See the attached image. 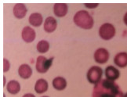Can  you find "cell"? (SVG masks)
Masks as SVG:
<instances>
[{
	"mask_svg": "<svg viewBox=\"0 0 127 97\" xmlns=\"http://www.w3.org/2000/svg\"><path fill=\"white\" fill-rule=\"evenodd\" d=\"M3 97H6V95H5V93H3Z\"/></svg>",
	"mask_w": 127,
	"mask_h": 97,
	"instance_id": "obj_26",
	"label": "cell"
},
{
	"mask_svg": "<svg viewBox=\"0 0 127 97\" xmlns=\"http://www.w3.org/2000/svg\"><path fill=\"white\" fill-rule=\"evenodd\" d=\"M103 69L99 66H93L87 72V80L90 84L96 85L102 79Z\"/></svg>",
	"mask_w": 127,
	"mask_h": 97,
	"instance_id": "obj_5",
	"label": "cell"
},
{
	"mask_svg": "<svg viewBox=\"0 0 127 97\" xmlns=\"http://www.w3.org/2000/svg\"><path fill=\"white\" fill-rule=\"evenodd\" d=\"M29 24L33 27H39L42 25L43 22V17L42 14L39 13H33L28 18Z\"/></svg>",
	"mask_w": 127,
	"mask_h": 97,
	"instance_id": "obj_15",
	"label": "cell"
},
{
	"mask_svg": "<svg viewBox=\"0 0 127 97\" xmlns=\"http://www.w3.org/2000/svg\"><path fill=\"white\" fill-rule=\"evenodd\" d=\"M124 97H127V93L124 95Z\"/></svg>",
	"mask_w": 127,
	"mask_h": 97,
	"instance_id": "obj_24",
	"label": "cell"
},
{
	"mask_svg": "<svg viewBox=\"0 0 127 97\" xmlns=\"http://www.w3.org/2000/svg\"><path fill=\"white\" fill-rule=\"evenodd\" d=\"M36 37V32L34 29L30 26H26L23 28L21 31V38L22 39L27 42V43H31L34 42Z\"/></svg>",
	"mask_w": 127,
	"mask_h": 97,
	"instance_id": "obj_7",
	"label": "cell"
},
{
	"mask_svg": "<svg viewBox=\"0 0 127 97\" xmlns=\"http://www.w3.org/2000/svg\"><path fill=\"white\" fill-rule=\"evenodd\" d=\"M114 64L120 68L127 67V52H121L117 53L114 57Z\"/></svg>",
	"mask_w": 127,
	"mask_h": 97,
	"instance_id": "obj_12",
	"label": "cell"
},
{
	"mask_svg": "<svg viewBox=\"0 0 127 97\" xmlns=\"http://www.w3.org/2000/svg\"><path fill=\"white\" fill-rule=\"evenodd\" d=\"M6 87L7 92L11 95H17L21 91V85L16 80L9 81Z\"/></svg>",
	"mask_w": 127,
	"mask_h": 97,
	"instance_id": "obj_16",
	"label": "cell"
},
{
	"mask_svg": "<svg viewBox=\"0 0 127 97\" xmlns=\"http://www.w3.org/2000/svg\"><path fill=\"white\" fill-rule=\"evenodd\" d=\"M105 77L107 80L110 81H116L120 77V71L114 66H108L106 67L105 71Z\"/></svg>",
	"mask_w": 127,
	"mask_h": 97,
	"instance_id": "obj_9",
	"label": "cell"
},
{
	"mask_svg": "<svg viewBox=\"0 0 127 97\" xmlns=\"http://www.w3.org/2000/svg\"><path fill=\"white\" fill-rule=\"evenodd\" d=\"M84 6L88 9H95L99 6L98 3H85Z\"/></svg>",
	"mask_w": 127,
	"mask_h": 97,
	"instance_id": "obj_20",
	"label": "cell"
},
{
	"mask_svg": "<svg viewBox=\"0 0 127 97\" xmlns=\"http://www.w3.org/2000/svg\"><path fill=\"white\" fill-rule=\"evenodd\" d=\"M52 85L56 90L62 91L66 89L67 87V81L63 77H56L52 81Z\"/></svg>",
	"mask_w": 127,
	"mask_h": 97,
	"instance_id": "obj_17",
	"label": "cell"
},
{
	"mask_svg": "<svg viewBox=\"0 0 127 97\" xmlns=\"http://www.w3.org/2000/svg\"><path fill=\"white\" fill-rule=\"evenodd\" d=\"M123 21H124V23H125V24L127 26V12L125 13V15H124V17H123Z\"/></svg>",
	"mask_w": 127,
	"mask_h": 97,
	"instance_id": "obj_22",
	"label": "cell"
},
{
	"mask_svg": "<svg viewBox=\"0 0 127 97\" xmlns=\"http://www.w3.org/2000/svg\"><path fill=\"white\" fill-rule=\"evenodd\" d=\"M22 97H35V96L32 93H27V94H24Z\"/></svg>",
	"mask_w": 127,
	"mask_h": 97,
	"instance_id": "obj_21",
	"label": "cell"
},
{
	"mask_svg": "<svg viewBox=\"0 0 127 97\" xmlns=\"http://www.w3.org/2000/svg\"><path fill=\"white\" fill-rule=\"evenodd\" d=\"M49 89V84L46 80L40 78L37 80V81L35 84V91L38 94H43Z\"/></svg>",
	"mask_w": 127,
	"mask_h": 97,
	"instance_id": "obj_14",
	"label": "cell"
},
{
	"mask_svg": "<svg viewBox=\"0 0 127 97\" xmlns=\"http://www.w3.org/2000/svg\"><path fill=\"white\" fill-rule=\"evenodd\" d=\"M9 68H10V63L9 61L4 58L3 59V71L4 72H7L9 71Z\"/></svg>",
	"mask_w": 127,
	"mask_h": 97,
	"instance_id": "obj_19",
	"label": "cell"
},
{
	"mask_svg": "<svg viewBox=\"0 0 127 97\" xmlns=\"http://www.w3.org/2000/svg\"><path fill=\"white\" fill-rule=\"evenodd\" d=\"M28 9L24 3H17L13 8V13L17 19H23L26 16Z\"/></svg>",
	"mask_w": 127,
	"mask_h": 97,
	"instance_id": "obj_8",
	"label": "cell"
},
{
	"mask_svg": "<svg viewBox=\"0 0 127 97\" xmlns=\"http://www.w3.org/2000/svg\"><path fill=\"white\" fill-rule=\"evenodd\" d=\"M37 51L40 53H46L50 49V43L46 40H41L38 42L37 46Z\"/></svg>",
	"mask_w": 127,
	"mask_h": 97,
	"instance_id": "obj_18",
	"label": "cell"
},
{
	"mask_svg": "<svg viewBox=\"0 0 127 97\" xmlns=\"http://www.w3.org/2000/svg\"><path fill=\"white\" fill-rule=\"evenodd\" d=\"M73 21L76 26L84 30H90L94 24V18L86 10L78 11L73 17Z\"/></svg>",
	"mask_w": 127,
	"mask_h": 97,
	"instance_id": "obj_2",
	"label": "cell"
},
{
	"mask_svg": "<svg viewBox=\"0 0 127 97\" xmlns=\"http://www.w3.org/2000/svg\"><path fill=\"white\" fill-rule=\"evenodd\" d=\"M94 60L99 64H104L109 60L110 53L105 48H99L94 52Z\"/></svg>",
	"mask_w": 127,
	"mask_h": 97,
	"instance_id": "obj_6",
	"label": "cell"
},
{
	"mask_svg": "<svg viewBox=\"0 0 127 97\" xmlns=\"http://www.w3.org/2000/svg\"><path fill=\"white\" fill-rule=\"evenodd\" d=\"M68 7L66 3H55L53 5V13L57 17H63L67 15Z\"/></svg>",
	"mask_w": 127,
	"mask_h": 97,
	"instance_id": "obj_11",
	"label": "cell"
},
{
	"mask_svg": "<svg viewBox=\"0 0 127 97\" xmlns=\"http://www.w3.org/2000/svg\"><path fill=\"white\" fill-rule=\"evenodd\" d=\"M53 59H54V57H50V59H47L44 56H38L35 64L36 71L38 73H40V74H45V73H46L52 66Z\"/></svg>",
	"mask_w": 127,
	"mask_h": 97,
	"instance_id": "obj_4",
	"label": "cell"
},
{
	"mask_svg": "<svg viewBox=\"0 0 127 97\" xmlns=\"http://www.w3.org/2000/svg\"><path fill=\"white\" fill-rule=\"evenodd\" d=\"M18 74L23 79H28L32 75V67L27 64H21L18 68Z\"/></svg>",
	"mask_w": 127,
	"mask_h": 97,
	"instance_id": "obj_13",
	"label": "cell"
},
{
	"mask_svg": "<svg viewBox=\"0 0 127 97\" xmlns=\"http://www.w3.org/2000/svg\"><path fill=\"white\" fill-rule=\"evenodd\" d=\"M116 34L115 27L112 24L105 23L103 24L99 28V35L103 40L108 41L112 39Z\"/></svg>",
	"mask_w": 127,
	"mask_h": 97,
	"instance_id": "obj_3",
	"label": "cell"
},
{
	"mask_svg": "<svg viewBox=\"0 0 127 97\" xmlns=\"http://www.w3.org/2000/svg\"><path fill=\"white\" fill-rule=\"evenodd\" d=\"M6 77L3 76V86H6Z\"/></svg>",
	"mask_w": 127,
	"mask_h": 97,
	"instance_id": "obj_23",
	"label": "cell"
},
{
	"mask_svg": "<svg viewBox=\"0 0 127 97\" xmlns=\"http://www.w3.org/2000/svg\"><path fill=\"white\" fill-rule=\"evenodd\" d=\"M57 27V20L53 17H48L45 21H44L43 24V28L44 31L46 33H53L55 31Z\"/></svg>",
	"mask_w": 127,
	"mask_h": 97,
	"instance_id": "obj_10",
	"label": "cell"
},
{
	"mask_svg": "<svg viewBox=\"0 0 127 97\" xmlns=\"http://www.w3.org/2000/svg\"><path fill=\"white\" fill-rule=\"evenodd\" d=\"M41 97H49V96H41Z\"/></svg>",
	"mask_w": 127,
	"mask_h": 97,
	"instance_id": "obj_25",
	"label": "cell"
},
{
	"mask_svg": "<svg viewBox=\"0 0 127 97\" xmlns=\"http://www.w3.org/2000/svg\"><path fill=\"white\" fill-rule=\"evenodd\" d=\"M93 97H124V95L114 81L105 78L94 85Z\"/></svg>",
	"mask_w": 127,
	"mask_h": 97,
	"instance_id": "obj_1",
	"label": "cell"
}]
</instances>
